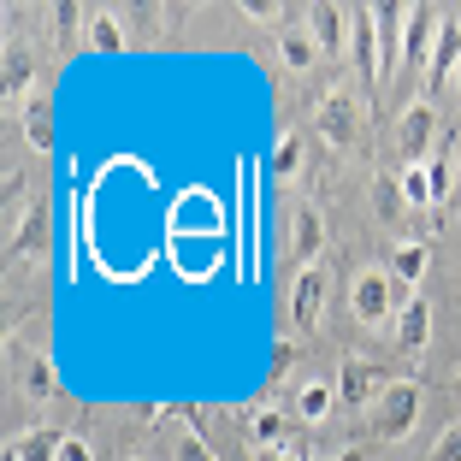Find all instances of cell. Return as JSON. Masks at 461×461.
I'll return each instance as SVG.
<instances>
[{
    "label": "cell",
    "instance_id": "cell-24",
    "mask_svg": "<svg viewBox=\"0 0 461 461\" xmlns=\"http://www.w3.org/2000/svg\"><path fill=\"white\" fill-rule=\"evenodd\" d=\"M184 420H190V432L172 444V456H166V461H219L213 444H207V432H202V420H195V408H184Z\"/></svg>",
    "mask_w": 461,
    "mask_h": 461
},
{
    "label": "cell",
    "instance_id": "cell-10",
    "mask_svg": "<svg viewBox=\"0 0 461 461\" xmlns=\"http://www.w3.org/2000/svg\"><path fill=\"white\" fill-rule=\"evenodd\" d=\"M13 379H18V391L36 396V402H54L59 396L54 366H48V355H36V349H13Z\"/></svg>",
    "mask_w": 461,
    "mask_h": 461
},
{
    "label": "cell",
    "instance_id": "cell-21",
    "mask_svg": "<svg viewBox=\"0 0 461 461\" xmlns=\"http://www.w3.org/2000/svg\"><path fill=\"white\" fill-rule=\"evenodd\" d=\"M331 408H338V384H302L296 391V420L302 426H320Z\"/></svg>",
    "mask_w": 461,
    "mask_h": 461
},
{
    "label": "cell",
    "instance_id": "cell-37",
    "mask_svg": "<svg viewBox=\"0 0 461 461\" xmlns=\"http://www.w3.org/2000/svg\"><path fill=\"white\" fill-rule=\"evenodd\" d=\"M136 461H149V456H136Z\"/></svg>",
    "mask_w": 461,
    "mask_h": 461
},
{
    "label": "cell",
    "instance_id": "cell-29",
    "mask_svg": "<svg viewBox=\"0 0 461 461\" xmlns=\"http://www.w3.org/2000/svg\"><path fill=\"white\" fill-rule=\"evenodd\" d=\"M255 24H285V18H308V13H296V6H278V0H260V6H243Z\"/></svg>",
    "mask_w": 461,
    "mask_h": 461
},
{
    "label": "cell",
    "instance_id": "cell-5",
    "mask_svg": "<svg viewBox=\"0 0 461 461\" xmlns=\"http://www.w3.org/2000/svg\"><path fill=\"white\" fill-rule=\"evenodd\" d=\"M349 41H355V71H361V89L373 95L384 83V59H379V18L373 6H349Z\"/></svg>",
    "mask_w": 461,
    "mask_h": 461
},
{
    "label": "cell",
    "instance_id": "cell-25",
    "mask_svg": "<svg viewBox=\"0 0 461 461\" xmlns=\"http://www.w3.org/2000/svg\"><path fill=\"white\" fill-rule=\"evenodd\" d=\"M302 160H308L302 136H296V131H278V142H272V172H278V177H296Z\"/></svg>",
    "mask_w": 461,
    "mask_h": 461
},
{
    "label": "cell",
    "instance_id": "cell-1",
    "mask_svg": "<svg viewBox=\"0 0 461 461\" xmlns=\"http://www.w3.org/2000/svg\"><path fill=\"white\" fill-rule=\"evenodd\" d=\"M396 296H402V285L391 278V267H361L349 278V308H355V326L379 331L384 320L396 313Z\"/></svg>",
    "mask_w": 461,
    "mask_h": 461
},
{
    "label": "cell",
    "instance_id": "cell-4",
    "mask_svg": "<svg viewBox=\"0 0 461 461\" xmlns=\"http://www.w3.org/2000/svg\"><path fill=\"white\" fill-rule=\"evenodd\" d=\"M391 384H396V373H391V366H379V361H355V355H349V361L338 366V402H343V408L379 402Z\"/></svg>",
    "mask_w": 461,
    "mask_h": 461
},
{
    "label": "cell",
    "instance_id": "cell-16",
    "mask_svg": "<svg viewBox=\"0 0 461 461\" xmlns=\"http://www.w3.org/2000/svg\"><path fill=\"white\" fill-rule=\"evenodd\" d=\"M278 59H285V71H313L326 54H320V41H313L308 24H290L285 36H278Z\"/></svg>",
    "mask_w": 461,
    "mask_h": 461
},
{
    "label": "cell",
    "instance_id": "cell-28",
    "mask_svg": "<svg viewBox=\"0 0 461 461\" xmlns=\"http://www.w3.org/2000/svg\"><path fill=\"white\" fill-rule=\"evenodd\" d=\"M426 184H432V202H444V195L456 190V166H449V154L426 160Z\"/></svg>",
    "mask_w": 461,
    "mask_h": 461
},
{
    "label": "cell",
    "instance_id": "cell-26",
    "mask_svg": "<svg viewBox=\"0 0 461 461\" xmlns=\"http://www.w3.org/2000/svg\"><path fill=\"white\" fill-rule=\"evenodd\" d=\"M89 48H95V54H119L124 48V24L113 13H95L89 18Z\"/></svg>",
    "mask_w": 461,
    "mask_h": 461
},
{
    "label": "cell",
    "instance_id": "cell-3",
    "mask_svg": "<svg viewBox=\"0 0 461 461\" xmlns=\"http://www.w3.org/2000/svg\"><path fill=\"white\" fill-rule=\"evenodd\" d=\"M313 124H320V136H326L331 149H355L366 131V95H349V89H331L320 107H313Z\"/></svg>",
    "mask_w": 461,
    "mask_h": 461
},
{
    "label": "cell",
    "instance_id": "cell-15",
    "mask_svg": "<svg viewBox=\"0 0 461 461\" xmlns=\"http://www.w3.org/2000/svg\"><path fill=\"white\" fill-rule=\"evenodd\" d=\"M30 83H36V54L6 41V59H0V95H6V107H18V95H24Z\"/></svg>",
    "mask_w": 461,
    "mask_h": 461
},
{
    "label": "cell",
    "instance_id": "cell-11",
    "mask_svg": "<svg viewBox=\"0 0 461 461\" xmlns=\"http://www.w3.org/2000/svg\"><path fill=\"white\" fill-rule=\"evenodd\" d=\"M444 18H449V13H438V6H408V48H402L408 66H426V59H432Z\"/></svg>",
    "mask_w": 461,
    "mask_h": 461
},
{
    "label": "cell",
    "instance_id": "cell-12",
    "mask_svg": "<svg viewBox=\"0 0 461 461\" xmlns=\"http://www.w3.org/2000/svg\"><path fill=\"white\" fill-rule=\"evenodd\" d=\"M456 71H461V24H456V18H444L438 48H432V59H426V83L444 89V83H456Z\"/></svg>",
    "mask_w": 461,
    "mask_h": 461
},
{
    "label": "cell",
    "instance_id": "cell-19",
    "mask_svg": "<svg viewBox=\"0 0 461 461\" xmlns=\"http://www.w3.org/2000/svg\"><path fill=\"white\" fill-rule=\"evenodd\" d=\"M426 272H432V249H426V243H402L391 255V278L408 290V296H414V285H420Z\"/></svg>",
    "mask_w": 461,
    "mask_h": 461
},
{
    "label": "cell",
    "instance_id": "cell-9",
    "mask_svg": "<svg viewBox=\"0 0 461 461\" xmlns=\"http://www.w3.org/2000/svg\"><path fill=\"white\" fill-rule=\"evenodd\" d=\"M320 308H326V267H302L296 285H290V326L313 331L320 326Z\"/></svg>",
    "mask_w": 461,
    "mask_h": 461
},
{
    "label": "cell",
    "instance_id": "cell-17",
    "mask_svg": "<svg viewBox=\"0 0 461 461\" xmlns=\"http://www.w3.org/2000/svg\"><path fill=\"white\" fill-rule=\"evenodd\" d=\"M343 6H326V0H320V6H308V30H313V41H320V54L326 59H338L343 54Z\"/></svg>",
    "mask_w": 461,
    "mask_h": 461
},
{
    "label": "cell",
    "instance_id": "cell-2",
    "mask_svg": "<svg viewBox=\"0 0 461 461\" xmlns=\"http://www.w3.org/2000/svg\"><path fill=\"white\" fill-rule=\"evenodd\" d=\"M420 402H426L420 384H414V379H396L391 391L373 402V438H379V444H402V438L420 426Z\"/></svg>",
    "mask_w": 461,
    "mask_h": 461
},
{
    "label": "cell",
    "instance_id": "cell-32",
    "mask_svg": "<svg viewBox=\"0 0 461 461\" xmlns=\"http://www.w3.org/2000/svg\"><path fill=\"white\" fill-rule=\"evenodd\" d=\"M59 461H95V449L83 444V438H71V432H66V449H59Z\"/></svg>",
    "mask_w": 461,
    "mask_h": 461
},
{
    "label": "cell",
    "instance_id": "cell-36",
    "mask_svg": "<svg viewBox=\"0 0 461 461\" xmlns=\"http://www.w3.org/2000/svg\"><path fill=\"white\" fill-rule=\"evenodd\" d=\"M456 396H461V373H456Z\"/></svg>",
    "mask_w": 461,
    "mask_h": 461
},
{
    "label": "cell",
    "instance_id": "cell-22",
    "mask_svg": "<svg viewBox=\"0 0 461 461\" xmlns=\"http://www.w3.org/2000/svg\"><path fill=\"white\" fill-rule=\"evenodd\" d=\"M402 213H408V202H402V184H396L391 172H379V177H373V219H379V225H396Z\"/></svg>",
    "mask_w": 461,
    "mask_h": 461
},
{
    "label": "cell",
    "instance_id": "cell-27",
    "mask_svg": "<svg viewBox=\"0 0 461 461\" xmlns=\"http://www.w3.org/2000/svg\"><path fill=\"white\" fill-rule=\"evenodd\" d=\"M396 184H402V202H408V207H432V184H426V166H402V172H396Z\"/></svg>",
    "mask_w": 461,
    "mask_h": 461
},
{
    "label": "cell",
    "instance_id": "cell-8",
    "mask_svg": "<svg viewBox=\"0 0 461 461\" xmlns=\"http://www.w3.org/2000/svg\"><path fill=\"white\" fill-rule=\"evenodd\" d=\"M426 338H432V302L426 296H402V308H396V320H391V343L402 355H420Z\"/></svg>",
    "mask_w": 461,
    "mask_h": 461
},
{
    "label": "cell",
    "instance_id": "cell-30",
    "mask_svg": "<svg viewBox=\"0 0 461 461\" xmlns=\"http://www.w3.org/2000/svg\"><path fill=\"white\" fill-rule=\"evenodd\" d=\"M426 461H461V420L438 432V444H432V456H426Z\"/></svg>",
    "mask_w": 461,
    "mask_h": 461
},
{
    "label": "cell",
    "instance_id": "cell-6",
    "mask_svg": "<svg viewBox=\"0 0 461 461\" xmlns=\"http://www.w3.org/2000/svg\"><path fill=\"white\" fill-rule=\"evenodd\" d=\"M285 249L296 255V272L302 267H320V249H326V219L313 202H296L285 219Z\"/></svg>",
    "mask_w": 461,
    "mask_h": 461
},
{
    "label": "cell",
    "instance_id": "cell-7",
    "mask_svg": "<svg viewBox=\"0 0 461 461\" xmlns=\"http://www.w3.org/2000/svg\"><path fill=\"white\" fill-rule=\"evenodd\" d=\"M432 142H438V113H432V101L402 107V119H396V154H402L408 166H420L426 154H432Z\"/></svg>",
    "mask_w": 461,
    "mask_h": 461
},
{
    "label": "cell",
    "instance_id": "cell-23",
    "mask_svg": "<svg viewBox=\"0 0 461 461\" xmlns=\"http://www.w3.org/2000/svg\"><path fill=\"white\" fill-rule=\"evenodd\" d=\"M24 136H30V149H36V154L59 149V142H54V107H48V101H30V107H24Z\"/></svg>",
    "mask_w": 461,
    "mask_h": 461
},
{
    "label": "cell",
    "instance_id": "cell-14",
    "mask_svg": "<svg viewBox=\"0 0 461 461\" xmlns=\"http://www.w3.org/2000/svg\"><path fill=\"white\" fill-rule=\"evenodd\" d=\"M48 249V207H30L13 230H6V255L13 260H36Z\"/></svg>",
    "mask_w": 461,
    "mask_h": 461
},
{
    "label": "cell",
    "instance_id": "cell-35",
    "mask_svg": "<svg viewBox=\"0 0 461 461\" xmlns=\"http://www.w3.org/2000/svg\"><path fill=\"white\" fill-rule=\"evenodd\" d=\"M456 190H461V154H456Z\"/></svg>",
    "mask_w": 461,
    "mask_h": 461
},
{
    "label": "cell",
    "instance_id": "cell-34",
    "mask_svg": "<svg viewBox=\"0 0 461 461\" xmlns=\"http://www.w3.org/2000/svg\"><path fill=\"white\" fill-rule=\"evenodd\" d=\"M0 461H18V444H6V456H0Z\"/></svg>",
    "mask_w": 461,
    "mask_h": 461
},
{
    "label": "cell",
    "instance_id": "cell-20",
    "mask_svg": "<svg viewBox=\"0 0 461 461\" xmlns=\"http://www.w3.org/2000/svg\"><path fill=\"white\" fill-rule=\"evenodd\" d=\"M13 444H18V461H59L66 432H54V426H30V432H18Z\"/></svg>",
    "mask_w": 461,
    "mask_h": 461
},
{
    "label": "cell",
    "instance_id": "cell-18",
    "mask_svg": "<svg viewBox=\"0 0 461 461\" xmlns=\"http://www.w3.org/2000/svg\"><path fill=\"white\" fill-rule=\"evenodd\" d=\"M290 444V420L278 408H249V449H285Z\"/></svg>",
    "mask_w": 461,
    "mask_h": 461
},
{
    "label": "cell",
    "instance_id": "cell-13",
    "mask_svg": "<svg viewBox=\"0 0 461 461\" xmlns=\"http://www.w3.org/2000/svg\"><path fill=\"white\" fill-rule=\"evenodd\" d=\"M373 18H379V59H384V77H391L396 59H402V48H408V6H373Z\"/></svg>",
    "mask_w": 461,
    "mask_h": 461
},
{
    "label": "cell",
    "instance_id": "cell-33",
    "mask_svg": "<svg viewBox=\"0 0 461 461\" xmlns=\"http://www.w3.org/2000/svg\"><path fill=\"white\" fill-rule=\"evenodd\" d=\"M449 101H456V107H461V71H456V83H449Z\"/></svg>",
    "mask_w": 461,
    "mask_h": 461
},
{
    "label": "cell",
    "instance_id": "cell-31",
    "mask_svg": "<svg viewBox=\"0 0 461 461\" xmlns=\"http://www.w3.org/2000/svg\"><path fill=\"white\" fill-rule=\"evenodd\" d=\"M290 361H296V349H290V343H278V349H272V366H267V384H278L290 373Z\"/></svg>",
    "mask_w": 461,
    "mask_h": 461
}]
</instances>
